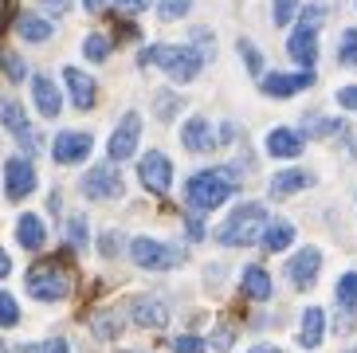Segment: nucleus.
Segmentation results:
<instances>
[{
    "instance_id": "f257e3e1",
    "label": "nucleus",
    "mask_w": 357,
    "mask_h": 353,
    "mask_svg": "<svg viewBox=\"0 0 357 353\" xmlns=\"http://www.w3.org/2000/svg\"><path fill=\"white\" fill-rule=\"evenodd\" d=\"M236 176L224 173V169H204V173H192L189 185H185V200H189L192 212H212V208H220L224 200L236 193Z\"/></svg>"
},
{
    "instance_id": "f03ea898",
    "label": "nucleus",
    "mask_w": 357,
    "mask_h": 353,
    "mask_svg": "<svg viewBox=\"0 0 357 353\" xmlns=\"http://www.w3.org/2000/svg\"><path fill=\"white\" fill-rule=\"evenodd\" d=\"M263 228H267V208H263V204H240L220 224L216 239H220L224 248H252Z\"/></svg>"
},
{
    "instance_id": "7ed1b4c3",
    "label": "nucleus",
    "mask_w": 357,
    "mask_h": 353,
    "mask_svg": "<svg viewBox=\"0 0 357 353\" xmlns=\"http://www.w3.org/2000/svg\"><path fill=\"white\" fill-rule=\"evenodd\" d=\"M137 63H153V67H161L169 79L189 83V79H197V71H200L204 59H200L197 47H185V43H158V47H149Z\"/></svg>"
},
{
    "instance_id": "20e7f679",
    "label": "nucleus",
    "mask_w": 357,
    "mask_h": 353,
    "mask_svg": "<svg viewBox=\"0 0 357 353\" xmlns=\"http://www.w3.org/2000/svg\"><path fill=\"white\" fill-rule=\"evenodd\" d=\"M322 20H326V12L318 4H310V8H303V16L294 24L291 40H287V52H291V59L298 67H314L318 63V24Z\"/></svg>"
},
{
    "instance_id": "39448f33",
    "label": "nucleus",
    "mask_w": 357,
    "mask_h": 353,
    "mask_svg": "<svg viewBox=\"0 0 357 353\" xmlns=\"http://www.w3.org/2000/svg\"><path fill=\"white\" fill-rule=\"evenodd\" d=\"M130 260L146 271H169V267H181V263H185V248H169L161 239L137 236L134 243H130Z\"/></svg>"
},
{
    "instance_id": "423d86ee",
    "label": "nucleus",
    "mask_w": 357,
    "mask_h": 353,
    "mask_svg": "<svg viewBox=\"0 0 357 353\" xmlns=\"http://www.w3.org/2000/svg\"><path fill=\"white\" fill-rule=\"evenodd\" d=\"M28 294L40 302H59L71 294V279L59 263H40V267L28 271Z\"/></svg>"
},
{
    "instance_id": "0eeeda50",
    "label": "nucleus",
    "mask_w": 357,
    "mask_h": 353,
    "mask_svg": "<svg viewBox=\"0 0 357 353\" xmlns=\"http://www.w3.org/2000/svg\"><path fill=\"white\" fill-rule=\"evenodd\" d=\"M79 188H83L86 200H114L122 197V176H118L114 165H95L79 181Z\"/></svg>"
},
{
    "instance_id": "6e6552de",
    "label": "nucleus",
    "mask_w": 357,
    "mask_h": 353,
    "mask_svg": "<svg viewBox=\"0 0 357 353\" xmlns=\"http://www.w3.org/2000/svg\"><path fill=\"white\" fill-rule=\"evenodd\" d=\"M137 142H142V118H137V110H130L122 122H118V130L110 134V161H126V157L137 153Z\"/></svg>"
},
{
    "instance_id": "1a4fd4ad",
    "label": "nucleus",
    "mask_w": 357,
    "mask_h": 353,
    "mask_svg": "<svg viewBox=\"0 0 357 353\" xmlns=\"http://www.w3.org/2000/svg\"><path fill=\"white\" fill-rule=\"evenodd\" d=\"M137 176H142V185L149 188V193H169V185H173V165H169L165 153H146L142 161H137Z\"/></svg>"
},
{
    "instance_id": "9d476101",
    "label": "nucleus",
    "mask_w": 357,
    "mask_h": 353,
    "mask_svg": "<svg viewBox=\"0 0 357 353\" xmlns=\"http://www.w3.org/2000/svg\"><path fill=\"white\" fill-rule=\"evenodd\" d=\"M318 267H322V251H318V248H303V251H294V260L287 263V279H291V287L306 291V287H314Z\"/></svg>"
},
{
    "instance_id": "9b49d317",
    "label": "nucleus",
    "mask_w": 357,
    "mask_h": 353,
    "mask_svg": "<svg viewBox=\"0 0 357 353\" xmlns=\"http://www.w3.org/2000/svg\"><path fill=\"white\" fill-rule=\"evenodd\" d=\"M130 314H134L137 326H146V330H161V326H169V302L158 299V294H142V299H134V306H130Z\"/></svg>"
},
{
    "instance_id": "f8f14e48",
    "label": "nucleus",
    "mask_w": 357,
    "mask_h": 353,
    "mask_svg": "<svg viewBox=\"0 0 357 353\" xmlns=\"http://www.w3.org/2000/svg\"><path fill=\"white\" fill-rule=\"evenodd\" d=\"M32 188H36V169H32V161L12 157L8 165H4V193H8L12 200H24Z\"/></svg>"
},
{
    "instance_id": "ddd939ff",
    "label": "nucleus",
    "mask_w": 357,
    "mask_h": 353,
    "mask_svg": "<svg viewBox=\"0 0 357 353\" xmlns=\"http://www.w3.org/2000/svg\"><path fill=\"white\" fill-rule=\"evenodd\" d=\"M91 134H75V130H67V134L55 137L52 146V157L59 161V165H79V161H86V153H91Z\"/></svg>"
},
{
    "instance_id": "4468645a",
    "label": "nucleus",
    "mask_w": 357,
    "mask_h": 353,
    "mask_svg": "<svg viewBox=\"0 0 357 353\" xmlns=\"http://www.w3.org/2000/svg\"><path fill=\"white\" fill-rule=\"evenodd\" d=\"M259 87H263V94H271V98H291V94L306 91V87H314V75H310V71H298V75H263Z\"/></svg>"
},
{
    "instance_id": "2eb2a0df",
    "label": "nucleus",
    "mask_w": 357,
    "mask_h": 353,
    "mask_svg": "<svg viewBox=\"0 0 357 353\" xmlns=\"http://www.w3.org/2000/svg\"><path fill=\"white\" fill-rule=\"evenodd\" d=\"M0 122L8 126L12 134L20 137L28 149H36V137H32V126H28V114H24V106L16 103V98H8V94L0 91Z\"/></svg>"
},
{
    "instance_id": "dca6fc26",
    "label": "nucleus",
    "mask_w": 357,
    "mask_h": 353,
    "mask_svg": "<svg viewBox=\"0 0 357 353\" xmlns=\"http://www.w3.org/2000/svg\"><path fill=\"white\" fill-rule=\"evenodd\" d=\"M63 83H67V91H71V103L79 106V110H91V106H95L98 87H95V79H91L86 71H79V67H67V71H63Z\"/></svg>"
},
{
    "instance_id": "f3484780",
    "label": "nucleus",
    "mask_w": 357,
    "mask_h": 353,
    "mask_svg": "<svg viewBox=\"0 0 357 353\" xmlns=\"http://www.w3.org/2000/svg\"><path fill=\"white\" fill-rule=\"evenodd\" d=\"M32 98H36V110H40L43 118H55V114H59V106H63L59 87H55L47 75H36V79H32Z\"/></svg>"
},
{
    "instance_id": "a211bd4d",
    "label": "nucleus",
    "mask_w": 357,
    "mask_h": 353,
    "mask_svg": "<svg viewBox=\"0 0 357 353\" xmlns=\"http://www.w3.org/2000/svg\"><path fill=\"white\" fill-rule=\"evenodd\" d=\"M181 137H185V146H189L192 153H212V149H216L212 126L204 122V118H189V122H185V130H181Z\"/></svg>"
},
{
    "instance_id": "6ab92c4d",
    "label": "nucleus",
    "mask_w": 357,
    "mask_h": 353,
    "mask_svg": "<svg viewBox=\"0 0 357 353\" xmlns=\"http://www.w3.org/2000/svg\"><path fill=\"white\" fill-rule=\"evenodd\" d=\"M267 153L271 157H298L303 153V134L298 130H287V126L271 130L267 134Z\"/></svg>"
},
{
    "instance_id": "aec40b11",
    "label": "nucleus",
    "mask_w": 357,
    "mask_h": 353,
    "mask_svg": "<svg viewBox=\"0 0 357 353\" xmlns=\"http://www.w3.org/2000/svg\"><path fill=\"white\" fill-rule=\"evenodd\" d=\"M16 239H20V248L40 251V248H43V239H47V228H43V220L36 216V212H24V216L16 220Z\"/></svg>"
},
{
    "instance_id": "412c9836",
    "label": "nucleus",
    "mask_w": 357,
    "mask_h": 353,
    "mask_svg": "<svg viewBox=\"0 0 357 353\" xmlns=\"http://www.w3.org/2000/svg\"><path fill=\"white\" fill-rule=\"evenodd\" d=\"M259 243L267 251H283L294 243V224H287V220H267V228L259 232Z\"/></svg>"
},
{
    "instance_id": "4be33fe9",
    "label": "nucleus",
    "mask_w": 357,
    "mask_h": 353,
    "mask_svg": "<svg viewBox=\"0 0 357 353\" xmlns=\"http://www.w3.org/2000/svg\"><path fill=\"white\" fill-rule=\"evenodd\" d=\"M322 333H326V314L318 310V306H306V314H303V333H298V342H303L306 350H314V345H322Z\"/></svg>"
},
{
    "instance_id": "5701e85b",
    "label": "nucleus",
    "mask_w": 357,
    "mask_h": 353,
    "mask_svg": "<svg viewBox=\"0 0 357 353\" xmlns=\"http://www.w3.org/2000/svg\"><path fill=\"white\" fill-rule=\"evenodd\" d=\"M243 294L255 299V302L271 299V275H267L263 267H248V271H243Z\"/></svg>"
},
{
    "instance_id": "b1692460",
    "label": "nucleus",
    "mask_w": 357,
    "mask_h": 353,
    "mask_svg": "<svg viewBox=\"0 0 357 353\" xmlns=\"http://www.w3.org/2000/svg\"><path fill=\"white\" fill-rule=\"evenodd\" d=\"M310 185V173H303V169H287V173H275L271 181V193L275 197H291V193H298V188Z\"/></svg>"
},
{
    "instance_id": "393cba45",
    "label": "nucleus",
    "mask_w": 357,
    "mask_h": 353,
    "mask_svg": "<svg viewBox=\"0 0 357 353\" xmlns=\"http://www.w3.org/2000/svg\"><path fill=\"white\" fill-rule=\"evenodd\" d=\"M91 330H95V338H102V342H114L118 333H122V318H118V310H98L95 318H91Z\"/></svg>"
},
{
    "instance_id": "a878e982",
    "label": "nucleus",
    "mask_w": 357,
    "mask_h": 353,
    "mask_svg": "<svg viewBox=\"0 0 357 353\" xmlns=\"http://www.w3.org/2000/svg\"><path fill=\"white\" fill-rule=\"evenodd\" d=\"M24 36V40L28 43H43V40H52V24L43 20V16H32V12H28V16H20V28H16Z\"/></svg>"
},
{
    "instance_id": "bb28decb",
    "label": "nucleus",
    "mask_w": 357,
    "mask_h": 353,
    "mask_svg": "<svg viewBox=\"0 0 357 353\" xmlns=\"http://www.w3.org/2000/svg\"><path fill=\"white\" fill-rule=\"evenodd\" d=\"M83 55H86L91 63H106V55H110V40H106L102 31H95V36H86Z\"/></svg>"
},
{
    "instance_id": "cd10ccee",
    "label": "nucleus",
    "mask_w": 357,
    "mask_h": 353,
    "mask_svg": "<svg viewBox=\"0 0 357 353\" xmlns=\"http://www.w3.org/2000/svg\"><path fill=\"white\" fill-rule=\"evenodd\" d=\"M342 130V122L337 118H310V122L303 126V137H330Z\"/></svg>"
},
{
    "instance_id": "c85d7f7f",
    "label": "nucleus",
    "mask_w": 357,
    "mask_h": 353,
    "mask_svg": "<svg viewBox=\"0 0 357 353\" xmlns=\"http://www.w3.org/2000/svg\"><path fill=\"white\" fill-rule=\"evenodd\" d=\"M337 302L346 310H357V275H342L337 279Z\"/></svg>"
},
{
    "instance_id": "c756f323",
    "label": "nucleus",
    "mask_w": 357,
    "mask_h": 353,
    "mask_svg": "<svg viewBox=\"0 0 357 353\" xmlns=\"http://www.w3.org/2000/svg\"><path fill=\"white\" fill-rule=\"evenodd\" d=\"M0 67H4V75H8L12 83H20L24 75H28L24 59H20V55H12V52H0Z\"/></svg>"
},
{
    "instance_id": "7c9ffc66",
    "label": "nucleus",
    "mask_w": 357,
    "mask_h": 353,
    "mask_svg": "<svg viewBox=\"0 0 357 353\" xmlns=\"http://www.w3.org/2000/svg\"><path fill=\"white\" fill-rule=\"evenodd\" d=\"M20 322V306L8 291H0V326H16Z\"/></svg>"
},
{
    "instance_id": "2f4dec72",
    "label": "nucleus",
    "mask_w": 357,
    "mask_h": 353,
    "mask_svg": "<svg viewBox=\"0 0 357 353\" xmlns=\"http://www.w3.org/2000/svg\"><path fill=\"white\" fill-rule=\"evenodd\" d=\"M192 8V0H158V16L161 20H177Z\"/></svg>"
},
{
    "instance_id": "473e14b6",
    "label": "nucleus",
    "mask_w": 357,
    "mask_h": 353,
    "mask_svg": "<svg viewBox=\"0 0 357 353\" xmlns=\"http://www.w3.org/2000/svg\"><path fill=\"white\" fill-rule=\"evenodd\" d=\"M67 243H71V248H86V216L67 220Z\"/></svg>"
},
{
    "instance_id": "72a5a7b5",
    "label": "nucleus",
    "mask_w": 357,
    "mask_h": 353,
    "mask_svg": "<svg viewBox=\"0 0 357 353\" xmlns=\"http://www.w3.org/2000/svg\"><path fill=\"white\" fill-rule=\"evenodd\" d=\"M16 353H71V345L63 342V338H52V342H36V345H24V350Z\"/></svg>"
},
{
    "instance_id": "f704fd0d",
    "label": "nucleus",
    "mask_w": 357,
    "mask_h": 353,
    "mask_svg": "<svg viewBox=\"0 0 357 353\" xmlns=\"http://www.w3.org/2000/svg\"><path fill=\"white\" fill-rule=\"evenodd\" d=\"M173 353H204V342L197 333H181V338H173Z\"/></svg>"
},
{
    "instance_id": "c9c22d12",
    "label": "nucleus",
    "mask_w": 357,
    "mask_h": 353,
    "mask_svg": "<svg viewBox=\"0 0 357 353\" xmlns=\"http://www.w3.org/2000/svg\"><path fill=\"white\" fill-rule=\"evenodd\" d=\"M337 59H342V63H357V28H349L346 36H342V52H337Z\"/></svg>"
},
{
    "instance_id": "e433bc0d",
    "label": "nucleus",
    "mask_w": 357,
    "mask_h": 353,
    "mask_svg": "<svg viewBox=\"0 0 357 353\" xmlns=\"http://www.w3.org/2000/svg\"><path fill=\"white\" fill-rule=\"evenodd\" d=\"M240 52H243V59H248V67H252V75H259L263 71V63H259V52H255L248 40H240Z\"/></svg>"
},
{
    "instance_id": "4c0bfd02",
    "label": "nucleus",
    "mask_w": 357,
    "mask_h": 353,
    "mask_svg": "<svg viewBox=\"0 0 357 353\" xmlns=\"http://www.w3.org/2000/svg\"><path fill=\"white\" fill-rule=\"evenodd\" d=\"M291 12H294V0H279L275 4V24H291Z\"/></svg>"
},
{
    "instance_id": "58836bf2",
    "label": "nucleus",
    "mask_w": 357,
    "mask_h": 353,
    "mask_svg": "<svg viewBox=\"0 0 357 353\" xmlns=\"http://www.w3.org/2000/svg\"><path fill=\"white\" fill-rule=\"evenodd\" d=\"M177 106H181V98H177V94H161V98H158V114H173V110H177Z\"/></svg>"
},
{
    "instance_id": "ea45409f",
    "label": "nucleus",
    "mask_w": 357,
    "mask_h": 353,
    "mask_svg": "<svg viewBox=\"0 0 357 353\" xmlns=\"http://www.w3.org/2000/svg\"><path fill=\"white\" fill-rule=\"evenodd\" d=\"M337 103L349 106V110H357V87H342V91H337Z\"/></svg>"
},
{
    "instance_id": "a19ab883",
    "label": "nucleus",
    "mask_w": 357,
    "mask_h": 353,
    "mask_svg": "<svg viewBox=\"0 0 357 353\" xmlns=\"http://www.w3.org/2000/svg\"><path fill=\"white\" fill-rule=\"evenodd\" d=\"M40 4H43L47 12H55V16H63V12L71 8V0H40Z\"/></svg>"
},
{
    "instance_id": "79ce46f5",
    "label": "nucleus",
    "mask_w": 357,
    "mask_h": 353,
    "mask_svg": "<svg viewBox=\"0 0 357 353\" xmlns=\"http://www.w3.org/2000/svg\"><path fill=\"white\" fill-rule=\"evenodd\" d=\"M212 345H216L220 353H228V350H231V333H228V330H216V338H212Z\"/></svg>"
},
{
    "instance_id": "37998d69",
    "label": "nucleus",
    "mask_w": 357,
    "mask_h": 353,
    "mask_svg": "<svg viewBox=\"0 0 357 353\" xmlns=\"http://www.w3.org/2000/svg\"><path fill=\"white\" fill-rule=\"evenodd\" d=\"M118 8H126V12H146L149 8V0H114Z\"/></svg>"
},
{
    "instance_id": "c03bdc74",
    "label": "nucleus",
    "mask_w": 357,
    "mask_h": 353,
    "mask_svg": "<svg viewBox=\"0 0 357 353\" xmlns=\"http://www.w3.org/2000/svg\"><path fill=\"white\" fill-rule=\"evenodd\" d=\"M114 243H118V232H106V236H102V255H114Z\"/></svg>"
},
{
    "instance_id": "a18cd8bd",
    "label": "nucleus",
    "mask_w": 357,
    "mask_h": 353,
    "mask_svg": "<svg viewBox=\"0 0 357 353\" xmlns=\"http://www.w3.org/2000/svg\"><path fill=\"white\" fill-rule=\"evenodd\" d=\"M189 236L192 239H204V224H200V220H189Z\"/></svg>"
},
{
    "instance_id": "49530a36",
    "label": "nucleus",
    "mask_w": 357,
    "mask_h": 353,
    "mask_svg": "<svg viewBox=\"0 0 357 353\" xmlns=\"http://www.w3.org/2000/svg\"><path fill=\"white\" fill-rule=\"evenodd\" d=\"M83 4H86V12H102L110 0H83Z\"/></svg>"
},
{
    "instance_id": "de8ad7c7",
    "label": "nucleus",
    "mask_w": 357,
    "mask_h": 353,
    "mask_svg": "<svg viewBox=\"0 0 357 353\" xmlns=\"http://www.w3.org/2000/svg\"><path fill=\"white\" fill-rule=\"evenodd\" d=\"M8 271H12V260H8V255H4V251H0V279H4Z\"/></svg>"
},
{
    "instance_id": "09e8293b",
    "label": "nucleus",
    "mask_w": 357,
    "mask_h": 353,
    "mask_svg": "<svg viewBox=\"0 0 357 353\" xmlns=\"http://www.w3.org/2000/svg\"><path fill=\"white\" fill-rule=\"evenodd\" d=\"M8 24V0H0V28Z\"/></svg>"
},
{
    "instance_id": "8fccbe9b",
    "label": "nucleus",
    "mask_w": 357,
    "mask_h": 353,
    "mask_svg": "<svg viewBox=\"0 0 357 353\" xmlns=\"http://www.w3.org/2000/svg\"><path fill=\"white\" fill-rule=\"evenodd\" d=\"M252 353H283V350H275V345H255Z\"/></svg>"
},
{
    "instance_id": "3c124183",
    "label": "nucleus",
    "mask_w": 357,
    "mask_h": 353,
    "mask_svg": "<svg viewBox=\"0 0 357 353\" xmlns=\"http://www.w3.org/2000/svg\"><path fill=\"white\" fill-rule=\"evenodd\" d=\"M0 353H4V345H0Z\"/></svg>"
},
{
    "instance_id": "603ef678",
    "label": "nucleus",
    "mask_w": 357,
    "mask_h": 353,
    "mask_svg": "<svg viewBox=\"0 0 357 353\" xmlns=\"http://www.w3.org/2000/svg\"><path fill=\"white\" fill-rule=\"evenodd\" d=\"M126 353H134V350H126Z\"/></svg>"
},
{
    "instance_id": "864d4df0",
    "label": "nucleus",
    "mask_w": 357,
    "mask_h": 353,
    "mask_svg": "<svg viewBox=\"0 0 357 353\" xmlns=\"http://www.w3.org/2000/svg\"><path fill=\"white\" fill-rule=\"evenodd\" d=\"M349 353H357V350H349Z\"/></svg>"
}]
</instances>
